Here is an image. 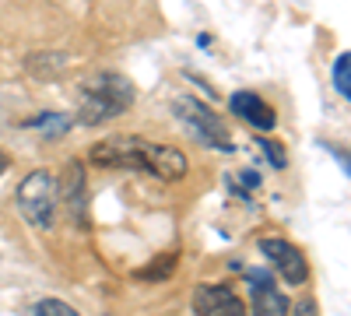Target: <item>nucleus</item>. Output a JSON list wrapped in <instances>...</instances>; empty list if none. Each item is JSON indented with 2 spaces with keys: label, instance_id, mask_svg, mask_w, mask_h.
Instances as JSON below:
<instances>
[{
  "label": "nucleus",
  "instance_id": "obj_12",
  "mask_svg": "<svg viewBox=\"0 0 351 316\" xmlns=\"http://www.w3.org/2000/svg\"><path fill=\"white\" fill-rule=\"evenodd\" d=\"M172 271H176V253H162L152 267H141L134 278H137V281H162V278H169Z\"/></svg>",
  "mask_w": 351,
  "mask_h": 316
},
{
  "label": "nucleus",
  "instance_id": "obj_18",
  "mask_svg": "<svg viewBox=\"0 0 351 316\" xmlns=\"http://www.w3.org/2000/svg\"><path fill=\"white\" fill-rule=\"evenodd\" d=\"M243 183L256 190V186H260V172H253V169H243Z\"/></svg>",
  "mask_w": 351,
  "mask_h": 316
},
{
  "label": "nucleus",
  "instance_id": "obj_14",
  "mask_svg": "<svg viewBox=\"0 0 351 316\" xmlns=\"http://www.w3.org/2000/svg\"><path fill=\"white\" fill-rule=\"evenodd\" d=\"M25 316H81V313H77L74 306L60 302V299H39Z\"/></svg>",
  "mask_w": 351,
  "mask_h": 316
},
{
  "label": "nucleus",
  "instance_id": "obj_4",
  "mask_svg": "<svg viewBox=\"0 0 351 316\" xmlns=\"http://www.w3.org/2000/svg\"><path fill=\"white\" fill-rule=\"evenodd\" d=\"M92 162L95 165H127V169L144 172V137L120 134V137L99 141L92 148Z\"/></svg>",
  "mask_w": 351,
  "mask_h": 316
},
{
  "label": "nucleus",
  "instance_id": "obj_7",
  "mask_svg": "<svg viewBox=\"0 0 351 316\" xmlns=\"http://www.w3.org/2000/svg\"><path fill=\"white\" fill-rule=\"evenodd\" d=\"M186 155L180 148H169V145H152V141H144V172H152L158 180H183L186 176Z\"/></svg>",
  "mask_w": 351,
  "mask_h": 316
},
{
  "label": "nucleus",
  "instance_id": "obj_19",
  "mask_svg": "<svg viewBox=\"0 0 351 316\" xmlns=\"http://www.w3.org/2000/svg\"><path fill=\"white\" fill-rule=\"evenodd\" d=\"M4 169H8V155H4V151H0V172H4Z\"/></svg>",
  "mask_w": 351,
  "mask_h": 316
},
{
  "label": "nucleus",
  "instance_id": "obj_1",
  "mask_svg": "<svg viewBox=\"0 0 351 316\" xmlns=\"http://www.w3.org/2000/svg\"><path fill=\"white\" fill-rule=\"evenodd\" d=\"M134 106V84L123 74L99 71L92 77L81 81V106H77V123H106L112 117H120Z\"/></svg>",
  "mask_w": 351,
  "mask_h": 316
},
{
  "label": "nucleus",
  "instance_id": "obj_13",
  "mask_svg": "<svg viewBox=\"0 0 351 316\" xmlns=\"http://www.w3.org/2000/svg\"><path fill=\"white\" fill-rule=\"evenodd\" d=\"M334 88L341 99H351V56L341 53L334 60Z\"/></svg>",
  "mask_w": 351,
  "mask_h": 316
},
{
  "label": "nucleus",
  "instance_id": "obj_11",
  "mask_svg": "<svg viewBox=\"0 0 351 316\" xmlns=\"http://www.w3.org/2000/svg\"><path fill=\"white\" fill-rule=\"evenodd\" d=\"M67 67V56L64 53H32L25 60V71H32L39 77H49V74H60Z\"/></svg>",
  "mask_w": 351,
  "mask_h": 316
},
{
  "label": "nucleus",
  "instance_id": "obj_2",
  "mask_svg": "<svg viewBox=\"0 0 351 316\" xmlns=\"http://www.w3.org/2000/svg\"><path fill=\"white\" fill-rule=\"evenodd\" d=\"M18 211L28 225L36 228H53V215H56V200H60V193H56V176L49 169H36L28 172V176L18 183Z\"/></svg>",
  "mask_w": 351,
  "mask_h": 316
},
{
  "label": "nucleus",
  "instance_id": "obj_16",
  "mask_svg": "<svg viewBox=\"0 0 351 316\" xmlns=\"http://www.w3.org/2000/svg\"><path fill=\"white\" fill-rule=\"evenodd\" d=\"M260 148H263V155H267V162H271L274 169H285V165H288V155H285V148L278 145V141L263 137V141H260Z\"/></svg>",
  "mask_w": 351,
  "mask_h": 316
},
{
  "label": "nucleus",
  "instance_id": "obj_9",
  "mask_svg": "<svg viewBox=\"0 0 351 316\" xmlns=\"http://www.w3.org/2000/svg\"><path fill=\"white\" fill-rule=\"evenodd\" d=\"M56 193H60V200H67V211H71V221L81 225L84 218V197H88V183H84V165L77 158L67 162L64 176L56 180Z\"/></svg>",
  "mask_w": 351,
  "mask_h": 316
},
{
  "label": "nucleus",
  "instance_id": "obj_3",
  "mask_svg": "<svg viewBox=\"0 0 351 316\" xmlns=\"http://www.w3.org/2000/svg\"><path fill=\"white\" fill-rule=\"evenodd\" d=\"M176 117L186 127V134L204 148H215V151H232V141H228V130H225V120L211 106H204L190 95L176 99Z\"/></svg>",
  "mask_w": 351,
  "mask_h": 316
},
{
  "label": "nucleus",
  "instance_id": "obj_10",
  "mask_svg": "<svg viewBox=\"0 0 351 316\" xmlns=\"http://www.w3.org/2000/svg\"><path fill=\"white\" fill-rule=\"evenodd\" d=\"M228 109H232V117L246 120L253 130H274V123H278L274 109L263 102L260 95H253V92H236L228 99Z\"/></svg>",
  "mask_w": 351,
  "mask_h": 316
},
{
  "label": "nucleus",
  "instance_id": "obj_15",
  "mask_svg": "<svg viewBox=\"0 0 351 316\" xmlns=\"http://www.w3.org/2000/svg\"><path fill=\"white\" fill-rule=\"evenodd\" d=\"M32 127H43L46 134H60V130H67L71 127V120H64V117H56V112H43V117H36V120H28Z\"/></svg>",
  "mask_w": 351,
  "mask_h": 316
},
{
  "label": "nucleus",
  "instance_id": "obj_5",
  "mask_svg": "<svg viewBox=\"0 0 351 316\" xmlns=\"http://www.w3.org/2000/svg\"><path fill=\"white\" fill-rule=\"evenodd\" d=\"M260 253L281 271L285 284H306L309 278V264L299 253V246H291L288 239H260Z\"/></svg>",
  "mask_w": 351,
  "mask_h": 316
},
{
  "label": "nucleus",
  "instance_id": "obj_17",
  "mask_svg": "<svg viewBox=\"0 0 351 316\" xmlns=\"http://www.w3.org/2000/svg\"><path fill=\"white\" fill-rule=\"evenodd\" d=\"M288 316H319L313 299H299L295 306H288Z\"/></svg>",
  "mask_w": 351,
  "mask_h": 316
},
{
  "label": "nucleus",
  "instance_id": "obj_8",
  "mask_svg": "<svg viewBox=\"0 0 351 316\" xmlns=\"http://www.w3.org/2000/svg\"><path fill=\"white\" fill-rule=\"evenodd\" d=\"M250 295H253V316H288V299L274 284L267 271H250Z\"/></svg>",
  "mask_w": 351,
  "mask_h": 316
},
{
  "label": "nucleus",
  "instance_id": "obj_6",
  "mask_svg": "<svg viewBox=\"0 0 351 316\" xmlns=\"http://www.w3.org/2000/svg\"><path fill=\"white\" fill-rule=\"evenodd\" d=\"M193 313L197 316H246V306L228 284H197Z\"/></svg>",
  "mask_w": 351,
  "mask_h": 316
}]
</instances>
